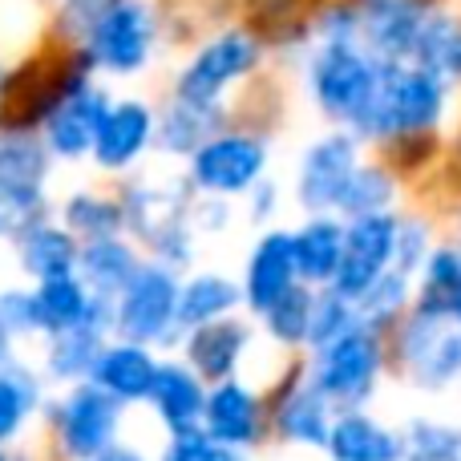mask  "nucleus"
<instances>
[{"label": "nucleus", "mask_w": 461, "mask_h": 461, "mask_svg": "<svg viewBox=\"0 0 461 461\" xmlns=\"http://www.w3.org/2000/svg\"><path fill=\"white\" fill-rule=\"evenodd\" d=\"M449 89H454V81H446L425 65L384 61L381 86H376L368 110L360 113V122L348 134L381 146L409 134H438L449 113Z\"/></svg>", "instance_id": "1"}, {"label": "nucleus", "mask_w": 461, "mask_h": 461, "mask_svg": "<svg viewBox=\"0 0 461 461\" xmlns=\"http://www.w3.org/2000/svg\"><path fill=\"white\" fill-rule=\"evenodd\" d=\"M381 69L384 61L368 53L360 41H320L308 61L312 102L324 110V118L352 130L381 86Z\"/></svg>", "instance_id": "2"}, {"label": "nucleus", "mask_w": 461, "mask_h": 461, "mask_svg": "<svg viewBox=\"0 0 461 461\" xmlns=\"http://www.w3.org/2000/svg\"><path fill=\"white\" fill-rule=\"evenodd\" d=\"M259 57H263V41L255 37V32H247V29L215 32V37H211L207 45L178 69L175 97L223 105L227 89L259 69Z\"/></svg>", "instance_id": "3"}, {"label": "nucleus", "mask_w": 461, "mask_h": 461, "mask_svg": "<svg viewBox=\"0 0 461 461\" xmlns=\"http://www.w3.org/2000/svg\"><path fill=\"white\" fill-rule=\"evenodd\" d=\"M267 170V146L251 130H223L191 158V178L211 199L251 194Z\"/></svg>", "instance_id": "4"}, {"label": "nucleus", "mask_w": 461, "mask_h": 461, "mask_svg": "<svg viewBox=\"0 0 461 461\" xmlns=\"http://www.w3.org/2000/svg\"><path fill=\"white\" fill-rule=\"evenodd\" d=\"M397 235L401 219L393 211L384 215H365L348 219V235H344V259L340 271L332 279V292H340L344 300L357 303L368 287H376L397 263Z\"/></svg>", "instance_id": "5"}, {"label": "nucleus", "mask_w": 461, "mask_h": 461, "mask_svg": "<svg viewBox=\"0 0 461 461\" xmlns=\"http://www.w3.org/2000/svg\"><path fill=\"white\" fill-rule=\"evenodd\" d=\"M360 170V138L348 130L324 134L303 150L300 178H295V199L312 215H332L348 191L352 175Z\"/></svg>", "instance_id": "6"}, {"label": "nucleus", "mask_w": 461, "mask_h": 461, "mask_svg": "<svg viewBox=\"0 0 461 461\" xmlns=\"http://www.w3.org/2000/svg\"><path fill=\"white\" fill-rule=\"evenodd\" d=\"M154 41H158V21H154L150 5L142 0H122L86 41V53L94 57L97 69L130 77V73H142L146 61L154 53Z\"/></svg>", "instance_id": "7"}, {"label": "nucleus", "mask_w": 461, "mask_h": 461, "mask_svg": "<svg viewBox=\"0 0 461 461\" xmlns=\"http://www.w3.org/2000/svg\"><path fill=\"white\" fill-rule=\"evenodd\" d=\"M178 295H183V287L170 276V267L146 263L134 276V284L118 295L113 324H118V332L126 336L130 344L162 340V336L178 324Z\"/></svg>", "instance_id": "8"}, {"label": "nucleus", "mask_w": 461, "mask_h": 461, "mask_svg": "<svg viewBox=\"0 0 461 461\" xmlns=\"http://www.w3.org/2000/svg\"><path fill=\"white\" fill-rule=\"evenodd\" d=\"M401 357L421 384H446L461 373V324L449 316L417 312L401 332Z\"/></svg>", "instance_id": "9"}, {"label": "nucleus", "mask_w": 461, "mask_h": 461, "mask_svg": "<svg viewBox=\"0 0 461 461\" xmlns=\"http://www.w3.org/2000/svg\"><path fill=\"white\" fill-rule=\"evenodd\" d=\"M376 373H381V344H376L373 328L360 324V328H352L348 336H340L336 344L324 348L316 384L324 389V397L365 401Z\"/></svg>", "instance_id": "10"}, {"label": "nucleus", "mask_w": 461, "mask_h": 461, "mask_svg": "<svg viewBox=\"0 0 461 461\" xmlns=\"http://www.w3.org/2000/svg\"><path fill=\"white\" fill-rule=\"evenodd\" d=\"M154 138H158V113L146 102H138V97H122L102 118V130H97V142L89 158L102 170H130Z\"/></svg>", "instance_id": "11"}, {"label": "nucleus", "mask_w": 461, "mask_h": 461, "mask_svg": "<svg viewBox=\"0 0 461 461\" xmlns=\"http://www.w3.org/2000/svg\"><path fill=\"white\" fill-rule=\"evenodd\" d=\"M110 94L94 81H86L81 89H73L57 113L45 122V142L49 150L57 154L61 162H77L86 154H94V142H97V130H102V118L110 113Z\"/></svg>", "instance_id": "12"}, {"label": "nucleus", "mask_w": 461, "mask_h": 461, "mask_svg": "<svg viewBox=\"0 0 461 461\" xmlns=\"http://www.w3.org/2000/svg\"><path fill=\"white\" fill-rule=\"evenodd\" d=\"M295 279H300L295 235L292 230H267V235L255 243L251 259H247V279H243L247 303L267 316V312L295 287Z\"/></svg>", "instance_id": "13"}, {"label": "nucleus", "mask_w": 461, "mask_h": 461, "mask_svg": "<svg viewBox=\"0 0 461 461\" xmlns=\"http://www.w3.org/2000/svg\"><path fill=\"white\" fill-rule=\"evenodd\" d=\"M113 425H118V397L97 384V389H77L65 401L61 413V433L69 454L77 457H97L102 449H110Z\"/></svg>", "instance_id": "14"}, {"label": "nucleus", "mask_w": 461, "mask_h": 461, "mask_svg": "<svg viewBox=\"0 0 461 461\" xmlns=\"http://www.w3.org/2000/svg\"><path fill=\"white\" fill-rule=\"evenodd\" d=\"M223 134V105H207V102H186L175 97L167 110L158 113V138L154 142L167 154H199L211 138Z\"/></svg>", "instance_id": "15"}, {"label": "nucleus", "mask_w": 461, "mask_h": 461, "mask_svg": "<svg viewBox=\"0 0 461 461\" xmlns=\"http://www.w3.org/2000/svg\"><path fill=\"white\" fill-rule=\"evenodd\" d=\"M37 308H41V328H49L53 336L105 316V300H97L81 276L45 279V284L37 287Z\"/></svg>", "instance_id": "16"}, {"label": "nucleus", "mask_w": 461, "mask_h": 461, "mask_svg": "<svg viewBox=\"0 0 461 461\" xmlns=\"http://www.w3.org/2000/svg\"><path fill=\"white\" fill-rule=\"evenodd\" d=\"M344 235H348V223H336L332 215H312L295 230V263H300L303 284L332 287L344 259Z\"/></svg>", "instance_id": "17"}, {"label": "nucleus", "mask_w": 461, "mask_h": 461, "mask_svg": "<svg viewBox=\"0 0 461 461\" xmlns=\"http://www.w3.org/2000/svg\"><path fill=\"white\" fill-rule=\"evenodd\" d=\"M77 271L97 300H113V295H122L130 284H134L142 263L134 259V247L122 243V239H97V243L81 247Z\"/></svg>", "instance_id": "18"}, {"label": "nucleus", "mask_w": 461, "mask_h": 461, "mask_svg": "<svg viewBox=\"0 0 461 461\" xmlns=\"http://www.w3.org/2000/svg\"><path fill=\"white\" fill-rule=\"evenodd\" d=\"M16 255H21V267L29 271V276H37L41 284L57 279V276H73L81 263L77 235L57 223H41L24 239H16Z\"/></svg>", "instance_id": "19"}, {"label": "nucleus", "mask_w": 461, "mask_h": 461, "mask_svg": "<svg viewBox=\"0 0 461 461\" xmlns=\"http://www.w3.org/2000/svg\"><path fill=\"white\" fill-rule=\"evenodd\" d=\"M94 376H97V384H102L110 397L142 401V397H150L154 376H158V365L146 357L142 344H113V348L102 352Z\"/></svg>", "instance_id": "20"}, {"label": "nucleus", "mask_w": 461, "mask_h": 461, "mask_svg": "<svg viewBox=\"0 0 461 461\" xmlns=\"http://www.w3.org/2000/svg\"><path fill=\"white\" fill-rule=\"evenodd\" d=\"M150 401H154V409L162 413V421H167L175 433L194 429V421L207 417V397H203L199 381H194L183 365H158Z\"/></svg>", "instance_id": "21"}, {"label": "nucleus", "mask_w": 461, "mask_h": 461, "mask_svg": "<svg viewBox=\"0 0 461 461\" xmlns=\"http://www.w3.org/2000/svg\"><path fill=\"white\" fill-rule=\"evenodd\" d=\"M207 433L223 446H247L259 438V405L243 384H219L207 397Z\"/></svg>", "instance_id": "22"}, {"label": "nucleus", "mask_w": 461, "mask_h": 461, "mask_svg": "<svg viewBox=\"0 0 461 461\" xmlns=\"http://www.w3.org/2000/svg\"><path fill=\"white\" fill-rule=\"evenodd\" d=\"M328 449H332L336 461H397L405 454V446H401L389 429H381L376 421H368V417H360V413L332 425Z\"/></svg>", "instance_id": "23"}, {"label": "nucleus", "mask_w": 461, "mask_h": 461, "mask_svg": "<svg viewBox=\"0 0 461 461\" xmlns=\"http://www.w3.org/2000/svg\"><path fill=\"white\" fill-rule=\"evenodd\" d=\"M53 150L37 130H0V178L21 186H45Z\"/></svg>", "instance_id": "24"}, {"label": "nucleus", "mask_w": 461, "mask_h": 461, "mask_svg": "<svg viewBox=\"0 0 461 461\" xmlns=\"http://www.w3.org/2000/svg\"><path fill=\"white\" fill-rule=\"evenodd\" d=\"M243 348H247V328L235 324V320H215L207 328H194L191 344H186V357H191V365L203 376L219 381V376H227L239 365Z\"/></svg>", "instance_id": "25"}, {"label": "nucleus", "mask_w": 461, "mask_h": 461, "mask_svg": "<svg viewBox=\"0 0 461 461\" xmlns=\"http://www.w3.org/2000/svg\"><path fill=\"white\" fill-rule=\"evenodd\" d=\"M457 303H461V247H433V255L421 267L417 312L457 320Z\"/></svg>", "instance_id": "26"}, {"label": "nucleus", "mask_w": 461, "mask_h": 461, "mask_svg": "<svg viewBox=\"0 0 461 461\" xmlns=\"http://www.w3.org/2000/svg\"><path fill=\"white\" fill-rule=\"evenodd\" d=\"M65 227L73 230L86 243H97V239H118V230L126 227V207L122 199H110V194L97 191H77L73 199H65Z\"/></svg>", "instance_id": "27"}, {"label": "nucleus", "mask_w": 461, "mask_h": 461, "mask_svg": "<svg viewBox=\"0 0 461 461\" xmlns=\"http://www.w3.org/2000/svg\"><path fill=\"white\" fill-rule=\"evenodd\" d=\"M239 303V287L227 276H194L178 295V328H207Z\"/></svg>", "instance_id": "28"}, {"label": "nucleus", "mask_w": 461, "mask_h": 461, "mask_svg": "<svg viewBox=\"0 0 461 461\" xmlns=\"http://www.w3.org/2000/svg\"><path fill=\"white\" fill-rule=\"evenodd\" d=\"M393 199H397V175L384 162H360L336 215H348V219L384 215V211H393Z\"/></svg>", "instance_id": "29"}, {"label": "nucleus", "mask_w": 461, "mask_h": 461, "mask_svg": "<svg viewBox=\"0 0 461 461\" xmlns=\"http://www.w3.org/2000/svg\"><path fill=\"white\" fill-rule=\"evenodd\" d=\"M247 16L255 24V37H303L308 21L320 16V0H247Z\"/></svg>", "instance_id": "30"}, {"label": "nucleus", "mask_w": 461, "mask_h": 461, "mask_svg": "<svg viewBox=\"0 0 461 461\" xmlns=\"http://www.w3.org/2000/svg\"><path fill=\"white\" fill-rule=\"evenodd\" d=\"M279 429L292 441H303V446H328L332 429H328V409H324V389L312 384V389H300L287 397L284 413H279Z\"/></svg>", "instance_id": "31"}, {"label": "nucleus", "mask_w": 461, "mask_h": 461, "mask_svg": "<svg viewBox=\"0 0 461 461\" xmlns=\"http://www.w3.org/2000/svg\"><path fill=\"white\" fill-rule=\"evenodd\" d=\"M45 219V186H21L0 178V239H24Z\"/></svg>", "instance_id": "32"}, {"label": "nucleus", "mask_w": 461, "mask_h": 461, "mask_svg": "<svg viewBox=\"0 0 461 461\" xmlns=\"http://www.w3.org/2000/svg\"><path fill=\"white\" fill-rule=\"evenodd\" d=\"M102 320H89V324L81 328H69V332H61L53 340V357H49V365H53L57 376H77V373H89V368H97V360H102Z\"/></svg>", "instance_id": "33"}, {"label": "nucleus", "mask_w": 461, "mask_h": 461, "mask_svg": "<svg viewBox=\"0 0 461 461\" xmlns=\"http://www.w3.org/2000/svg\"><path fill=\"white\" fill-rule=\"evenodd\" d=\"M118 5H122V0H61V5H57V16H53L57 41L86 49L89 32H94Z\"/></svg>", "instance_id": "34"}, {"label": "nucleus", "mask_w": 461, "mask_h": 461, "mask_svg": "<svg viewBox=\"0 0 461 461\" xmlns=\"http://www.w3.org/2000/svg\"><path fill=\"white\" fill-rule=\"evenodd\" d=\"M409 279H413V276H405V271L393 267L381 284L368 287V292L357 300L360 324H365V328H384L389 320H397L401 308L409 303Z\"/></svg>", "instance_id": "35"}, {"label": "nucleus", "mask_w": 461, "mask_h": 461, "mask_svg": "<svg viewBox=\"0 0 461 461\" xmlns=\"http://www.w3.org/2000/svg\"><path fill=\"white\" fill-rule=\"evenodd\" d=\"M352 328H360L357 303L344 300V295L332 292V287H328L324 295H316V312H312V332H308V340L316 344V348H328V344H336L340 336H348Z\"/></svg>", "instance_id": "36"}, {"label": "nucleus", "mask_w": 461, "mask_h": 461, "mask_svg": "<svg viewBox=\"0 0 461 461\" xmlns=\"http://www.w3.org/2000/svg\"><path fill=\"white\" fill-rule=\"evenodd\" d=\"M312 312H316V295H312L308 287L295 284L292 292H287L284 300H279L276 308L267 312L271 336H276V340H284V344L308 340V332H312Z\"/></svg>", "instance_id": "37"}, {"label": "nucleus", "mask_w": 461, "mask_h": 461, "mask_svg": "<svg viewBox=\"0 0 461 461\" xmlns=\"http://www.w3.org/2000/svg\"><path fill=\"white\" fill-rule=\"evenodd\" d=\"M405 461H461V429L417 421L405 441Z\"/></svg>", "instance_id": "38"}, {"label": "nucleus", "mask_w": 461, "mask_h": 461, "mask_svg": "<svg viewBox=\"0 0 461 461\" xmlns=\"http://www.w3.org/2000/svg\"><path fill=\"white\" fill-rule=\"evenodd\" d=\"M433 158H441V138L438 134H409L384 142V167L393 175H417V170L433 167Z\"/></svg>", "instance_id": "39"}, {"label": "nucleus", "mask_w": 461, "mask_h": 461, "mask_svg": "<svg viewBox=\"0 0 461 461\" xmlns=\"http://www.w3.org/2000/svg\"><path fill=\"white\" fill-rule=\"evenodd\" d=\"M162 461H239V454L230 446H223V441H215L211 433L183 429V433H175V441H170Z\"/></svg>", "instance_id": "40"}, {"label": "nucleus", "mask_w": 461, "mask_h": 461, "mask_svg": "<svg viewBox=\"0 0 461 461\" xmlns=\"http://www.w3.org/2000/svg\"><path fill=\"white\" fill-rule=\"evenodd\" d=\"M29 405H32V384L21 381L16 373H0V441L16 433Z\"/></svg>", "instance_id": "41"}, {"label": "nucleus", "mask_w": 461, "mask_h": 461, "mask_svg": "<svg viewBox=\"0 0 461 461\" xmlns=\"http://www.w3.org/2000/svg\"><path fill=\"white\" fill-rule=\"evenodd\" d=\"M433 255L429 247V223H421V219H401V235H397V263L393 267L405 271V276H413V271L425 267V259Z\"/></svg>", "instance_id": "42"}, {"label": "nucleus", "mask_w": 461, "mask_h": 461, "mask_svg": "<svg viewBox=\"0 0 461 461\" xmlns=\"http://www.w3.org/2000/svg\"><path fill=\"white\" fill-rule=\"evenodd\" d=\"M0 328L5 332H24V328H41L37 292H0Z\"/></svg>", "instance_id": "43"}, {"label": "nucleus", "mask_w": 461, "mask_h": 461, "mask_svg": "<svg viewBox=\"0 0 461 461\" xmlns=\"http://www.w3.org/2000/svg\"><path fill=\"white\" fill-rule=\"evenodd\" d=\"M446 175L461 186V130L454 134V142H449V150H446Z\"/></svg>", "instance_id": "44"}, {"label": "nucleus", "mask_w": 461, "mask_h": 461, "mask_svg": "<svg viewBox=\"0 0 461 461\" xmlns=\"http://www.w3.org/2000/svg\"><path fill=\"white\" fill-rule=\"evenodd\" d=\"M89 461H142L134 454V449H126V446H110V449H102L97 457H89Z\"/></svg>", "instance_id": "45"}, {"label": "nucleus", "mask_w": 461, "mask_h": 461, "mask_svg": "<svg viewBox=\"0 0 461 461\" xmlns=\"http://www.w3.org/2000/svg\"><path fill=\"white\" fill-rule=\"evenodd\" d=\"M5 357H8V332L0 328V365H5Z\"/></svg>", "instance_id": "46"}, {"label": "nucleus", "mask_w": 461, "mask_h": 461, "mask_svg": "<svg viewBox=\"0 0 461 461\" xmlns=\"http://www.w3.org/2000/svg\"><path fill=\"white\" fill-rule=\"evenodd\" d=\"M5 77H8V73H5V65H0V86H5Z\"/></svg>", "instance_id": "47"}, {"label": "nucleus", "mask_w": 461, "mask_h": 461, "mask_svg": "<svg viewBox=\"0 0 461 461\" xmlns=\"http://www.w3.org/2000/svg\"><path fill=\"white\" fill-rule=\"evenodd\" d=\"M457 324H461V303H457Z\"/></svg>", "instance_id": "48"}, {"label": "nucleus", "mask_w": 461, "mask_h": 461, "mask_svg": "<svg viewBox=\"0 0 461 461\" xmlns=\"http://www.w3.org/2000/svg\"><path fill=\"white\" fill-rule=\"evenodd\" d=\"M425 5H441V0H425Z\"/></svg>", "instance_id": "49"}, {"label": "nucleus", "mask_w": 461, "mask_h": 461, "mask_svg": "<svg viewBox=\"0 0 461 461\" xmlns=\"http://www.w3.org/2000/svg\"><path fill=\"white\" fill-rule=\"evenodd\" d=\"M457 86H461V69H457Z\"/></svg>", "instance_id": "50"}, {"label": "nucleus", "mask_w": 461, "mask_h": 461, "mask_svg": "<svg viewBox=\"0 0 461 461\" xmlns=\"http://www.w3.org/2000/svg\"><path fill=\"white\" fill-rule=\"evenodd\" d=\"M0 461H8V457H0Z\"/></svg>", "instance_id": "51"}]
</instances>
